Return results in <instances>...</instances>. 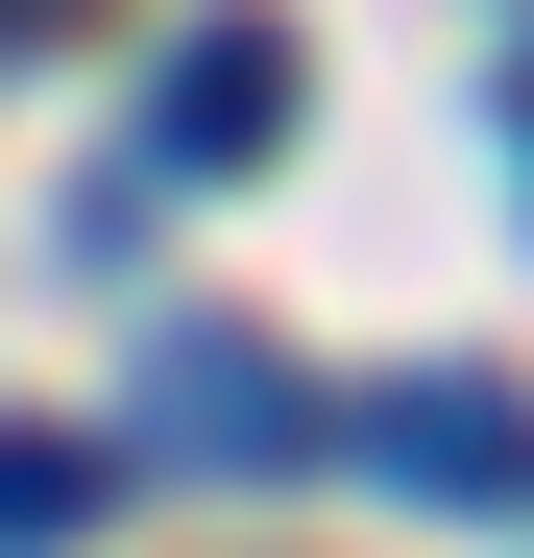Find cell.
<instances>
[{
  "label": "cell",
  "mask_w": 534,
  "mask_h": 558,
  "mask_svg": "<svg viewBox=\"0 0 534 558\" xmlns=\"http://www.w3.org/2000/svg\"><path fill=\"white\" fill-rule=\"evenodd\" d=\"M267 146H292V25H267V0H219V25L170 49V98H146V146H122V170L219 195V170H267Z\"/></svg>",
  "instance_id": "obj_1"
},
{
  "label": "cell",
  "mask_w": 534,
  "mask_h": 558,
  "mask_svg": "<svg viewBox=\"0 0 534 558\" xmlns=\"http://www.w3.org/2000/svg\"><path fill=\"white\" fill-rule=\"evenodd\" d=\"M365 461L413 510H534V389H462V364H413V389H365Z\"/></svg>",
  "instance_id": "obj_2"
},
{
  "label": "cell",
  "mask_w": 534,
  "mask_h": 558,
  "mask_svg": "<svg viewBox=\"0 0 534 558\" xmlns=\"http://www.w3.org/2000/svg\"><path fill=\"white\" fill-rule=\"evenodd\" d=\"M98 510H122V437H0V558H49Z\"/></svg>",
  "instance_id": "obj_4"
},
{
  "label": "cell",
  "mask_w": 534,
  "mask_h": 558,
  "mask_svg": "<svg viewBox=\"0 0 534 558\" xmlns=\"http://www.w3.org/2000/svg\"><path fill=\"white\" fill-rule=\"evenodd\" d=\"M146 437H170V461H316V389H292L267 340H219V316H195V340L146 364Z\"/></svg>",
  "instance_id": "obj_3"
}]
</instances>
